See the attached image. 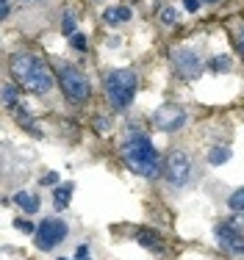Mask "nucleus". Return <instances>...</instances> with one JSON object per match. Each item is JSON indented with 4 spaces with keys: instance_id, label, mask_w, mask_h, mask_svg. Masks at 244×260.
<instances>
[{
    "instance_id": "nucleus-1",
    "label": "nucleus",
    "mask_w": 244,
    "mask_h": 260,
    "mask_svg": "<svg viewBox=\"0 0 244 260\" xmlns=\"http://www.w3.org/2000/svg\"><path fill=\"white\" fill-rule=\"evenodd\" d=\"M11 75L22 89H31L36 94H47L53 89V72L36 56H14L11 58Z\"/></svg>"
},
{
    "instance_id": "nucleus-2",
    "label": "nucleus",
    "mask_w": 244,
    "mask_h": 260,
    "mask_svg": "<svg viewBox=\"0 0 244 260\" xmlns=\"http://www.w3.org/2000/svg\"><path fill=\"white\" fill-rule=\"evenodd\" d=\"M122 155H125V164L131 166L136 174H142V177H158L161 174L156 147L142 133H133V139H128V144L122 147Z\"/></svg>"
},
{
    "instance_id": "nucleus-3",
    "label": "nucleus",
    "mask_w": 244,
    "mask_h": 260,
    "mask_svg": "<svg viewBox=\"0 0 244 260\" xmlns=\"http://www.w3.org/2000/svg\"><path fill=\"white\" fill-rule=\"evenodd\" d=\"M105 94L114 108H128L136 97V75L131 70H114L105 75Z\"/></svg>"
},
{
    "instance_id": "nucleus-4",
    "label": "nucleus",
    "mask_w": 244,
    "mask_h": 260,
    "mask_svg": "<svg viewBox=\"0 0 244 260\" xmlns=\"http://www.w3.org/2000/svg\"><path fill=\"white\" fill-rule=\"evenodd\" d=\"M56 72H59V83H61V89H64V94L70 97V100H75V103L89 100L92 86H89V78L83 72H78L75 67H70V64H59Z\"/></svg>"
},
{
    "instance_id": "nucleus-5",
    "label": "nucleus",
    "mask_w": 244,
    "mask_h": 260,
    "mask_svg": "<svg viewBox=\"0 0 244 260\" xmlns=\"http://www.w3.org/2000/svg\"><path fill=\"white\" fill-rule=\"evenodd\" d=\"M64 238H67V224H64L61 219H47V222H42L39 230H36V246L42 252H50L53 246H59Z\"/></svg>"
},
{
    "instance_id": "nucleus-6",
    "label": "nucleus",
    "mask_w": 244,
    "mask_h": 260,
    "mask_svg": "<svg viewBox=\"0 0 244 260\" xmlns=\"http://www.w3.org/2000/svg\"><path fill=\"white\" fill-rule=\"evenodd\" d=\"M164 174H166V180L172 183V186H183V183L189 180V174H192V158L186 155L183 149L169 152L166 166H164Z\"/></svg>"
},
{
    "instance_id": "nucleus-7",
    "label": "nucleus",
    "mask_w": 244,
    "mask_h": 260,
    "mask_svg": "<svg viewBox=\"0 0 244 260\" xmlns=\"http://www.w3.org/2000/svg\"><path fill=\"white\" fill-rule=\"evenodd\" d=\"M172 67L183 78H197L203 72V61L194 50H175L172 53Z\"/></svg>"
},
{
    "instance_id": "nucleus-8",
    "label": "nucleus",
    "mask_w": 244,
    "mask_h": 260,
    "mask_svg": "<svg viewBox=\"0 0 244 260\" xmlns=\"http://www.w3.org/2000/svg\"><path fill=\"white\" fill-rule=\"evenodd\" d=\"M183 122H186V113H183V108H178V105H164V108H158V111L153 113V125H156L158 130H164V133L178 130Z\"/></svg>"
},
{
    "instance_id": "nucleus-9",
    "label": "nucleus",
    "mask_w": 244,
    "mask_h": 260,
    "mask_svg": "<svg viewBox=\"0 0 244 260\" xmlns=\"http://www.w3.org/2000/svg\"><path fill=\"white\" fill-rule=\"evenodd\" d=\"M214 235H217V243L225 252H230V255H244V235H242V230H233L230 224H217Z\"/></svg>"
},
{
    "instance_id": "nucleus-10",
    "label": "nucleus",
    "mask_w": 244,
    "mask_h": 260,
    "mask_svg": "<svg viewBox=\"0 0 244 260\" xmlns=\"http://www.w3.org/2000/svg\"><path fill=\"white\" fill-rule=\"evenodd\" d=\"M128 19H131L128 6H114V9L103 11V22H108V25H120V22H128Z\"/></svg>"
},
{
    "instance_id": "nucleus-11",
    "label": "nucleus",
    "mask_w": 244,
    "mask_h": 260,
    "mask_svg": "<svg viewBox=\"0 0 244 260\" xmlns=\"http://www.w3.org/2000/svg\"><path fill=\"white\" fill-rule=\"evenodd\" d=\"M14 202H17L25 213H36V210H39V200H36L31 191H17V194H14Z\"/></svg>"
},
{
    "instance_id": "nucleus-12",
    "label": "nucleus",
    "mask_w": 244,
    "mask_h": 260,
    "mask_svg": "<svg viewBox=\"0 0 244 260\" xmlns=\"http://www.w3.org/2000/svg\"><path fill=\"white\" fill-rule=\"evenodd\" d=\"M70 197H72V183H64V186H59V188H56V200H53L56 210H64V208H67V205H70Z\"/></svg>"
},
{
    "instance_id": "nucleus-13",
    "label": "nucleus",
    "mask_w": 244,
    "mask_h": 260,
    "mask_svg": "<svg viewBox=\"0 0 244 260\" xmlns=\"http://www.w3.org/2000/svg\"><path fill=\"white\" fill-rule=\"evenodd\" d=\"M139 243H142V246H147V249H161V235L150 233V230H142V233H139Z\"/></svg>"
},
{
    "instance_id": "nucleus-14",
    "label": "nucleus",
    "mask_w": 244,
    "mask_h": 260,
    "mask_svg": "<svg viewBox=\"0 0 244 260\" xmlns=\"http://www.w3.org/2000/svg\"><path fill=\"white\" fill-rule=\"evenodd\" d=\"M230 161V149L227 147H214L208 152V164H214V166H222V164H227Z\"/></svg>"
},
{
    "instance_id": "nucleus-15",
    "label": "nucleus",
    "mask_w": 244,
    "mask_h": 260,
    "mask_svg": "<svg viewBox=\"0 0 244 260\" xmlns=\"http://www.w3.org/2000/svg\"><path fill=\"white\" fill-rule=\"evenodd\" d=\"M227 205H230V210H236V213H244V188L233 191L230 200H227Z\"/></svg>"
},
{
    "instance_id": "nucleus-16",
    "label": "nucleus",
    "mask_w": 244,
    "mask_h": 260,
    "mask_svg": "<svg viewBox=\"0 0 244 260\" xmlns=\"http://www.w3.org/2000/svg\"><path fill=\"white\" fill-rule=\"evenodd\" d=\"M158 17H161L164 25H175V22H178V9H175V6H164V9L158 11Z\"/></svg>"
},
{
    "instance_id": "nucleus-17",
    "label": "nucleus",
    "mask_w": 244,
    "mask_h": 260,
    "mask_svg": "<svg viewBox=\"0 0 244 260\" xmlns=\"http://www.w3.org/2000/svg\"><path fill=\"white\" fill-rule=\"evenodd\" d=\"M230 64H233L230 56H217V58L211 61V70H214V72H227V70H230Z\"/></svg>"
},
{
    "instance_id": "nucleus-18",
    "label": "nucleus",
    "mask_w": 244,
    "mask_h": 260,
    "mask_svg": "<svg viewBox=\"0 0 244 260\" xmlns=\"http://www.w3.org/2000/svg\"><path fill=\"white\" fill-rule=\"evenodd\" d=\"M14 100H17V86L6 83L3 86V105H14Z\"/></svg>"
},
{
    "instance_id": "nucleus-19",
    "label": "nucleus",
    "mask_w": 244,
    "mask_h": 260,
    "mask_svg": "<svg viewBox=\"0 0 244 260\" xmlns=\"http://www.w3.org/2000/svg\"><path fill=\"white\" fill-rule=\"evenodd\" d=\"M61 31H64L67 36H75V17H70V14H67V17L61 19Z\"/></svg>"
},
{
    "instance_id": "nucleus-20",
    "label": "nucleus",
    "mask_w": 244,
    "mask_h": 260,
    "mask_svg": "<svg viewBox=\"0 0 244 260\" xmlns=\"http://www.w3.org/2000/svg\"><path fill=\"white\" fill-rule=\"evenodd\" d=\"M72 47H75V50H86V47H89V42H86V36H81V34H75V36H72Z\"/></svg>"
},
{
    "instance_id": "nucleus-21",
    "label": "nucleus",
    "mask_w": 244,
    "mask_h": 260,
    "mask_svg": "<svg viewBox=\"0 0 244 260\" xmlns=\"http://www.w3.org/2000/svg\"><path fill=\"white\" fill-rule=\"evenodd\" d=\"M20 230V233H36L34 230V224H31V222H28V219H17V224H14Z\"/></svg>"
},
{
    "instance_id": "nucleus-22",
    "label": "nucleus",
    "mask_w": 244,
    "mask_h": 260,
    "mask_svg": "<svg viewBox=\"0 0 244 260\" xmlns=\"http://www.w3.org/2000/svg\"><path fill=\"white\" fill-rule=\"evenodd\" d=\"M39 183H42V186H56V183H59V174H56V172L44 174V177H42V180H39Z\"/></svg>"
},
{
    "instance_id": "nucleus-23",
    "label": "nucleus",
    "mask_w": 244,
    "mask_h": 260,
    "mask_svg": "<svg viewBox=\"0 0 244 260\" xmlns=\"http://www.w3.org/2000/svg\"><path fill=\"white\" fill-rule=\"evenodd\" d=\"M95 128H97V133H108V128H111V122L97 119V122H95Z\"/></svg>"
},
{
    "instance_id": "nucleus-24",
    "label": "nucleus",
    "mask_w": 244,
    "mask_h": 260,
    "mask_svg": "<svg viewBox=\"0 0 244 260\" xmlns=\"http://www.w3.org/2000/svg\"><path fill=\"white\" fill-rule=\"evenodd\" d=\"M183 6H186V11H197L200 9V0H183Z\"/></svg>"
},
{
    "instance_id": "nucleus-25",
    "label": "nucleus",
    "mask_w": 244,
    "mask_h": 260,
    "mask_svg": "<svg viewBox=\"0 0 244 260\" xmlns=\"http://www.w3.org/2000/svg\"><path fill=\"white\" fill-rule=\"evenodd\" d=\"M230 227H233V230H244V216H242V213H239V216L230 222Z\"/></svg>"
},
{
    "instance_id": "nucleus-26",
    "label": "nucleus",
    "mask_w": 244,
    "mask_h": 260,
    "mask_svg": "<svg viewBox=\"0 0 244 260\" xmlns=\"http://www.w3.org/2000/svg\"><path fill=\"white\" fill-rule=\"evenodd\" d=\"M75 260H92V258H89V249H86V246H78V255H75Z\"/></svg>"
},
{
    "instance_id": "nucleus-27",
    "label": "nucleus",
    "mask_w": 244,
    "mask_h": 260,
    "mask_svg": "<svg viewBox=\"0 0 244 260\" xmlns=\"http://www.w3.org/2000/svg\"><path fill=\"white\" fill-rule=\"evenodd\" d=\"M0 14H3V17H9V3H6V0H0Z\"/></svg>"
},
{
    "instance_id": "nucleus-28",
    "label": "nucleus",
    "mask_w": 244,
    "mask_h": 260,
    "mask_svg": "<svg viewBox=\"0 0 244 260\" xmlns=\"http://www.w3.org/2000/svg\"><path fill=\"white\" fill-rule=\"evenodd\" d=\"M239 50H242V56H244V28H242V34H239Z\"/></svg>"
},
{
    "instance_id": "nucleus-29",
    "label": "nucleus",
    "mask_w": 244,
    "mask_h": 260,
    "mask_svg": "<svg viewBox=\"0 0 244 260\" xmlns=\"http://www.w3.org/2000/svg\"><path fill=\"white\" fill-rule=\"evenodd\" d=\"M205 3H219V0H205Z\"/></svg>"
},
{
    "instance_id": "nucleus-30",
    "label": "nucleus",
    "mask_w": 244,
    "mask_h": 260,
    "mask_svg": "<svg viewBox=\"0 0 244 260\" xmlns=\"http://www.w3.org/2000/svg\"><path fill=\"white\" fill-rule=\"evenodd\" d=\"M59 260H64V258H59Z\"/></svg>"
}]
</instances>
